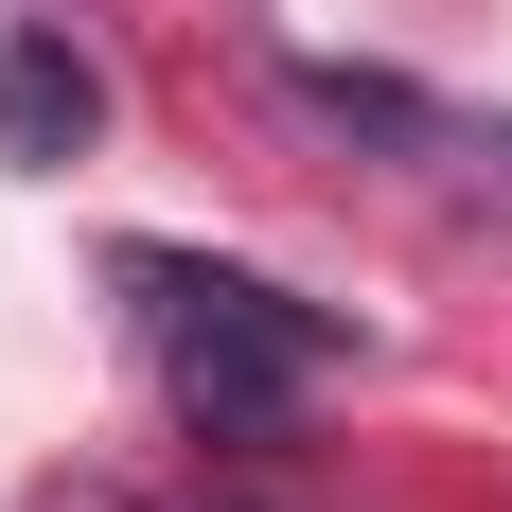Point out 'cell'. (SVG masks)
<instances>
[{"label":"cell","mask_w":512,"mask_h":512,"mask_svg":"<svg viewBox=\"0 0 512 512\" xmlns=\"http://www.w3.org/2000/svg\"><path fill=\"white\" fill-rule=\"evenodd\" d=\"M124 283H142V336H159V371H177V407H195V424H283V407L318 389V354H336V318L283 301V283H248V265L142 248Z\"/></svg>","instance_id":"obj_1"},{"label":"cell","mask_w":512,"mask_h":512,"mask_svg":"<svg viewBox=\"0 0 512 512\" xmlns=\"http://www.w3.org/2000/svg\"><path fill=\"white\" fill-rule=\"evenodd\" d=\"M89 124H106V71L71 36H18V53H0V159H71Z\"/></svg>","instance_id":"obj_2"},{"label":"cell","mask_w":512,"mask_h":512,"mask_svg":"<svg viewBox=\"0 0 512 512\" xmlns=\"http://www.w3.org/2000/svg\"><path fill=\"white\" fill-rule=\"evenodd\" d=\"M159 512H212V495H159Z\"/></svg>","instance_id":"obj_3"}]
</instances>
